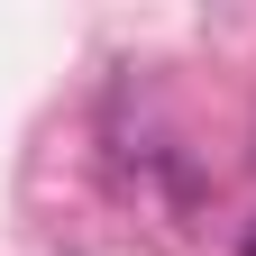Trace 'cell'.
<instances>
[{
  "label": "cell",
  "instance_id": "1",
  "mask_svg": "<svg viewBox=\"0 0 256 256\" xmlns=\"http://www.w3.org/2000/svg\"><path fill=\"white\" fill-rule=\"evenodd\" d=\"M238 256H256V220H247V238H238Z\"/></svg>",
  "mask_w": 256,
  "mask_h": 256
}]
</instances>
